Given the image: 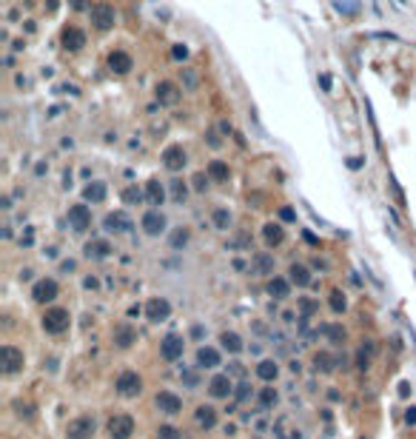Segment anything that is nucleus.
<instances>
[{
  "label": "nucleus",
  "mask_w": 416,
  "mask_h": 439,
  "mask_svg": "<svg viewBox=\"0 0 416 439\" xmlns=\"http://www.w3.org/2000/svg\"><path fill=\"white\" fill-rule=\"evenodd\" d=\"M234 393H237V399H240V402H245V399H251V393H254V391H251L248 382H240V385L234 388Z\"/></svg>",
  "instance_id": "a18cd8bd"
},
{
  "label": "nucleus",
  "mask_w": 416,
  "mask_h": 439,
  "mask_svg": "<svg viewBox=\"0 0 416 439\" xmlns=\"http://www.w3.org/2000/svg\"><path fill=\"white\" fill-rule=\"evenodd\" d=\"M211 220H214V226L219 228V231H225V228L231 226V211H228V208H214V211H211Z\"/></svg>",
  "instance_id": "4c0bfd02"
},
{
  "label": "nucleus",
  "mask_w": 416,
  "mask_h": 439,
  "mask_svg": "<svg viewBox=\"0 0 416 439\" xmlns=\"http://www.w3.org/2000/svg\"><path fill=\"white\" fill-rule=\"evenodd\" d=\"M300 311L305 314V317H311V314L316 311V302L314 300H300Z\"/></svg>",
  "instance_id": "09e8293b"
},
{
  "label": "nucleus",
  "mask_w": 416,
  "mask_h": 439,
  "mask_svg": "<svg viewBox=\"0 0 416 439\" xmlns=\"http://www.w3.org/2000/svg\"><path fill=\"white\" fill-rule=\"evenodd\" d=\"M185 351V340L180 334H166L163 342H160V357L166 359V362H177V359L183 357Z\"/></svg>",
  "instance_id": "20e7f679"
},
{
  "label": "nucleus",
  "mask_w": 416,
  "mask_h": 439,
  "mask_svg": "<svg viewBox=\"0 0 416 439\" xmlns=\"http://www.w3.org/2000/svg\"><path fill=\"white\" fill-rule=\"evenodd\" d=\"M46 171H49V165H46V163H37V165H34V174H37V177H43Z\"/></svg>",
  "instance_id": "6e6d98bb"
},
{
  "label": "nucleus",
  "mask_w": 416,
  "mask_h": 439,
  "mask_svg": "<svg viewBox=\"0 0 416 439\" xmlns=\"http://www.w3.org/2000/svg\"><path fill=\"white\" fill-rule=\"evenodd\" d=\"M68 6L74 12H83V9H88V0H68Z\"/></svg>",
  "instance_id": "3c124183"
},
{
  "label": "nucleus",
  "mask_w": 416,
  "mask_h": 439,
  "mask_svg": "<svg viewBox=\"0 0 416 439\" xmlns=\"http://www.w3.org/2000/svg\"><path fill=\"white\" fill-rule=\"evenodd\" d=\"M137 342V331L131 325H117L114 328V345L117 348H131Z\"/></svg>",
  "instance_id": "5701e85b"
},
{
  "label": "nucleus",
  "mask_w": 416,
  "mask_h": 439,
  "mask_svg": "<svg viewBox=\"0 0 416 439\" xmlns=\"http://www.w3.org/2000/svg\"><path fill=\"white\" fill-rule=\"evenodd\" d=\"M260 402H263L265 408L274 405V402H277V391H274V388H265L263 393H260Z\"/></svg>",
  "instance_id": "de8ad7c7"
},
{
  "label": "nucleus",
  "mask_w": 416,
  "mask_h": 439,
  "mask_svg": "<svg viewBox=\"0 0 416 439\" xmlns=\"http://www.w3.org/2000/svg\"><path fill=\"white\" fill-rule=\"evenodd\" d=\"M146 200V188H140V185H129L126 191H123V203L126 206H137V203H143Z\"/></svg>",
  "instance_id": "473e14b6"
},
{
  "label": "nucleus",
  "mask_w": 416,
  "mask_h": 439,
  "mask_svg": "<svg viewBox=\"0 0 416 439\" xmlns=\"http://www.w3.org/2000/svg\"><path fill=\"white\" fill-rule=\"evenodd\" d=\"M197 362H200L202 368H217V365H219V351L202 345L200 351H197Z\"/></svg>",
  "instance_id": "cd10ccee"
},
{
  "label": "nucleus",
  "mask_w": 416,
  "mask_h": 439,
  "mask_svg": "<svg viewBox=\"0 0 416 439\" xmlns=\"http://www.w3.org/2000/svg\"><path fill=\"white\" fill-rule=\"evenodd\" d=\"M263 240H265V245H271V248L283 245L285 243L283 226H277V223H265V226H263Z\"/></svg>",
  "instance_id": "aec40b11"
},
{
  "label": "nucleus",
  "mask_w": 416,
  "mask_h": 439,
  "mask_svg": "<svg viewBox=\"0 0 416 439\" xmlns=\"http://www.w3.org/2000/svg\"><path fill=\"white\" fill-rule=\"evenodd\" d=\"M254 271H257V274H271V271H274L271 254H257V257H254Z\"/></svg>",
  "instance_id": "e433bc0d"
},
{
  "label": "nucleus",
  "mask_w": 416,
  "mask_h": 439,
  "mask_svg": "<svg viewBox=\"0 0 416 439\" xmlns=\"http://www.w3.org/2000/svg\"><path fill=\"white\" fill-rule=\"evenodd\" d=\"M277 374H280V365H277L274 359H263V362L257 365V376H260V379H265V382H274Z\"/></svg>",
  "instance_id": "c756f323"
},
{
  "label": "nucleus",
  "mask_w": 416,
  "mask_h": 439,
  "mask_svg": "<svg viewBox=\"0 0 416 439\" xmlns=\"http://www.w3.org/2000/svg\"><path fill=\"white\" fill-rule=\"evenodd\" d=\"M94 431H97L94 416H77V419H71V422H68L66 437L68 439H91V437H94Z\"/></svg>",
  "instance_id": "39448f33"
},
{
  "label": "nucleus",
  "mask_w": 416,
  "mask_h": 439,
  "mask_svg": "<svg viewBox=\"0 0 416 439\" xmlns=\"http://www.w3.org/2000/svg\"><path fill=\"white\" fill-rule=\"evenodd\" d=\"M171 60H174V63H185V60H188V49H185L183 43L171 46Z\"/></svg>",
  "instance_id": "a19ab883"
},
{
  "label": "nucleus",
  "mask_w": 416,
  "mask_h": 439,
  "mask_svg": "<svg viewBox=\"0 0 416 439\" xmlns=\"http://www.w3.org/2000/svg\"><path fill=\"white\" fill-rule=\"evenodd\" d=\"M0 368H3V374H9V376L23 371V351L15 348V345H3L0 348Z\"/></svg>",
  "instance_id": "f03ea898"
},
{
  "label": "nucleus",
  "mask_w": 416,
  "mask_h": 439,
  "mask_svg": "<svg viewBox=\"0 0 416 439\" xmlns=\"http://www.w3.org/2000/svg\"><path fill=\"white\" fill-rule=\"evenodd\" d=\"M234 393V385H231V379L225 374H217L211 376V382H208V396H214V399H228Z\"/></svg>",
  "instance_id": "4468645a"
},
{
  "label": "nucleus",
  "mask_w": 416,
  "mask_h": 439,
  "mask_svg": "<svg viewBox=\"0 0 416 439\" xmlns=\"http://www.w3.org/2000/svg\"><path fill=\"white\" fill-rule=\"evenodd\" d=\"M86 257L88 260H106L109 254H111V243H106V240H91V243H86Z\"/></svg>",
  "instance_id": "6ab92c4d"
},
{
  "label": "nucleus",
  "mask_w": 416,
  "mask_h": 439,
  "mask_svg": "<svg viewBox=\"0 0 416 439\" xmlns=\"http://www.w3.org/2000/svg\"><path fill=\"white\" fill-rule=\"evenodd\" d=\"M114 388L120 396H137L140 391H143V379H140V374L137 371H123V374L117 376V382H114Z\"/></svg>",
  "instance_id": "7ed1b4c3"
},
{
  "label": "nucleus",
  "mask_w": 416,
  "mask_h": 439,
  "mask_svg": "<svg viewBox=\"0 0 416 439\" xmlns=\"http://www.w3.org/2000/svg\"><path fill=\"white\" fill-rule=\"evenodd\" d=\"M322 331H325V337L331 342H342L345 340V328L342 325H322Z\"/></svg>",
  "instance_id": "58836bf2"
},
{
  "label": "nucleus",
  "mask_w": 416,
  "mask_h": 439,
  "mask_svg": "<svg viewBox=\"0 0 416 439\" xmlns=\"http://www.w3.org/2000/svg\"><path fill=\"white\" fill-rule=\"evenodd\" d=\"M399 396H405V399L411 396V382H399Z\"/></svg>",
  "instance_id": "864d4df0"
},
{
  "label": "nucleus",
  "mask_w": 416,
  "mask_h": 439,
  "mask_svg": "<svg viewBox=\"0 0 416 439\" xmlns=\"http://www.w3.org/2000/svg\"><path fill=\"white\" fill-rule=\"evenodd\" d=\"M191 183H194V188H197V191H205V188H208V183H211V177H208V171H197Z\"/></svg>",
  "instance_id": "79ce46f5"
},
{
  "label": "nucleus",
  "mask_w": 416,
  "mask_h": 439,
  "mask_svg": "<svg viewBox=\"0 0 416 439\" xmlns=\"http://www.w3.org/2000/svg\"><path fill=\"white\" fill-rule=\"evenodd\" d=\"M219 345H222L228 354H240V351H242V337L234 334V331H225V334L219 337Z\"/></svg>",
  "instance_id": "7c9ffc66"
},
{
  "label": "nucleus",
  "mask_w": 416,
  "mask_h": 439,
  "mask_svg": "<svg viewBox=\"0 0 416 439\" xmlns=\"http://www.w3.org/2000/svg\"><path fill=\"white\" fill-rule=\"evenodd\" d=\"M219 131H222V134H231V123H219Z\"/></svg>",
  "instance_id": "e2e57ef3"
},
{
  "label": "nucleus",
  "mask_w": 416,
  "mask_h": 439,
  "mask_svg": "<svg viewBox=\"0 0 416 439\" xmlns=\"http://www.w3.org/2000/svg\"><path fill=\"white\" fill-rule=\"evenodd\" d=\"M168 314H171V302L163 300V297H154V300L146 302V317L151 323H163V320H168Z\"/></svg>",
  "instance_id": "9b49d317"
},
{
  "label": "nucleus",
  "mask_w": 416,
  "mask_h": 439,
  "mask_svg": "<svg viewBox=\"0 0 416 439\" xmlns=\"http://www.w3.org/2000/svg\"><path fill=\"white\" fill-rule=\"evenodd\" d=\"M103 228L111 231V234H126V231H131V220H129L126 211H111V214H106Z\"/></svg>",
  "instance_id": "9d476101"
},
{
  "label": "nucleus",
  "mask_w": 416,
  "mask_h": 439,
  "mask_svg": "<svg viewBox=\"0 0 416 439\" xmlns=\"http://www.w3.org/2000/svg\"><path fill=\"white\" fill-rule=\"evenodd\" d=\"M154 402H157L160 411H166V414H180V411H183V399H180L177 393H171V391H160Z\"/></svg>",
  "instance_id": "dca6fc26"
},
{
  "label": "nucleus",
  "mask_w": 416,
  "mask_h": 439,
  "mask_svg": "<svg viewBox=\"0 0 416 439\" xmlns=\"http://www.w3.org/2000/svg\"><path fill=\"white\" fill-rule=\"evenodd\" d=\"M328 305H331L333 314H342V311L348 308V300H345V294L339 291V288H333L331 297H328Z\"/></svg>",
  "instance_id": "f704fd0d"
},
{
  "label": "nucleus",
  "mask_w": 416,
  "mask_h": 439,
  "mask_svg": "<svg viewBox=\"0 0 416 439\" xmlns=\"http://www.w3.org/2000/svg\"><path fill=\"white\" fill-rule=\"evenodd\" d=\"M157 439H183V437H180V431H177V428H171V425H163V428L157 431Z\"/></svg>",
  "instance_id": "37998d69"
},
{
  "label": "nucleus",
  "mask_w": 416,
  "mask_h": 439,
  "mask_svg": "<svg viewBox=\"0 0 416 439\" xmlns=\"http://www.w3.org/2000/svg\"><path fill=\"white\" fill-rule=\"evenodd\" d=\"M405 422H408V425H416V408H408V414H405Z\"/></svg>",
  "instance_id": "5fc2aeb1"
},
{
  "label": "nucleus",
  "mask_w": 416,
  "mask_h": 439,
  "mask_svg": "<svg viewBox=\"0 0 416 439\" xmlns=\"http://www.w3.org/2000/svg\"><path fill=\"white\" fill-rule=\"evenodd\" d=\"M91 26H94L97 32H109V29L114 26V9H111L109 3L91 6Z\"/></svg>",
  "instance_id": "423d86ee"
},
{
  "label": "nucleus",
  "mask_w": 416,
  "mask_h": 439,
  "mask_svg": "<svg viewBox=\"0 0 416 439\" xmlns=\"http://www.w3.org/2000/svg\"><path fill=\"white\" fill-rule=\"evenodd\" d=\"M63 46L68 51H80L86 46V34L83 29H77V26H66L63 29Z\"/></svg>",
  "instance_id": "a211bd4d"
},
{
  "label": "nucleus",
  "mask_w": 416,
  "mask_h": 439,
  "mask_svg": "<svg viewBox=\"0 0 416 439\" xmlns=\"http://www.w3.org/2000/svg\"><path fill=\"white\" fill-rule=\"evenodd\" d=\"M373 351H376V345H373V342H362V345L356 348V368H359V371H365L368 365H371Z\"/></svg>",
  "instance_id": "c85d7f7f"
},
{
  "label": "nucleus",
  "mask_w": 416,
  "mask_h": 439,
  "mask_svg": "<svg viewBox=\"0 0 416 439\" xmlns=\"http://www.w3.org/2000/svg\"><path fill=\"white\" fill-rule=\"evenodd\" d=\"M15 411L20 414V416H29V419L34 416V405H32V402H20V399H15Z\"/></svg>",
  "instance_id": "c03bdc74"
},
{
  "label": "nucleus",
  "mask_w": 416,
  "mask_h": 439,
  "mask_svg": "<svg viewBox=\"0 0 416 439\" xmlns=\"http://www.w3.org/2000/svg\"><path fill=\"white\" fill-rule=\"evenodd\" d=\"M140 226H143V231L149 234V237H160L163 231H166V214L163 211H146L143 214V220H140Z\"/></svg>",
  "instance_id": "6e6552de"
},
{
  "label": "nucleus",
  "mask_w": 416,
  "mask_h": 439,
  "mask_svg": "<svg viewBox=\"0 0 416 439\" xmlns=\"http://www.w3.org/2000/svg\"><path fill=\"white\" fill-rule=\"evenodd\" d=\"M20 245H26V248H29V245H32V228H29V231H26V237H20Z\"/></svg>",
  "instance_id": "13d9d810"
},
{
  "label": "nucleus",
  "mask_w": 416,
  "mask_h": 439,
  "mask_svg": "<svg viewBox=\"0 0 416 439\" xmlns=\"http://www.w3.org/2000/svg\"><path fill=\"white\" fill-rule=\"evenodd\" d=\"M314 368L316 371H322V374H331L333 368H336V357L328 354V351H319V354L314 357Z\"/></svg>",
  "instance_id": "2f4dec72"
},
{
  "label": "nucleus",
  "mask_w": 416,
  "mask_h": 439,
  "mask_svg": "<svg viewBox=\"0 0 416 439\" xmlns=\"http://www.w3.org/2000/svg\"><path fill=\"white\" fill-rule=\"evenodd\" d=\"M106 191H109V188H106V183L91 180V183L83 188V200H86V203H103V200H106Z\"/></svg>",
  "instance_id": "4be33fe9"
},
{
  "label": "nucleus",
  "mask_w": 416,
  "mask_h": 439,
  "mask_svg": "<svg viewBox=\"0 0 416 439\" xmlns=\"http://www.w3.org/2000/svg\"><path fill=\"white\" fill-rule=\"evenodd\" d=\"M328 399H331V402H339L342 396H339V391H328Z\"/></svg>",
  "instance_id": "052dcab7"
},
{
  "label": "nucleus",
  "mask_w": 416,
  "mask_h": 439,
  "mask_svg": "<svg viewBox=\"0 0 416 439\" xmlns=\"http://www.w3.org/2000/svg\"><path fill=\"white\" fill-rule=\"evenodd\" d=\"M180 83H183L188 92H197V86H200V74H197L194 69H183V71H180Z\"/></svg>",
  "instance_id": "c9c22d12"
},
{
  "label": "nucleus",
  "mask_w": 416,
  "mask_h": 439,
  "mask_svg": "<svg viewBox=\"0 0 416 439\" xmlns=\"http://www.w3.org/2000/svg\"><path fill=\"white\" fill-rule=\"evenodd\" d=\"M83 288H86V291H97V288H100L97 277H86V279H83Z\"/></svg>",
  "instance_id": "8fccbe9b"
},
{
  "label": "nucleus",
  "mask_w": 416,
  "mask_h": 439,
  "mask_svg": "<svg viewBox=\"0 0 416 439\" xmlns=\"http://www.w3.org/2000/svg\"><path fill=\"white\" fill-rule=\"evenodd\" d=\"M146 200L154 203V206H163L166 203V185L160 180H149L146 183Z\"/></svg>",
  "instance_id": "b1692460"
},
{
  "label": "nucleus",
  "mask_w": 416,
  "mask_h": 439,
  "mask_svg": "<svg viewBox=\"0 0 416 439\" xmlns=\"http://www.w3.org/2000/svg\"><path fill=\"white\" fill-rule=\"evenodd\" d=\"M134 434V419L129 414H117L109 419V437L111 439H129Z\"/></svg>",
  "instance_id": "0eeeda50"
},
{
  "label": "nucleus",
  "mask_w": 416,
  "mask_h": 439,
  "mask_svg": "<svg viewBox=\"0 0 416 439\" xmlns=\"http://www.w3.org/2000/svg\"><path fill=\"white\" fill-rule=\"evenodd\" d=\"M319 83H322V89H325V92L331 89V77H328V74H319Z\"/></svg>",
  "instance_id": "4d7b16f0"
},
{
  "label": "nucleus",
  "mask_w": 416,
  "mask_h": 439,
  "mask_svg": "<svg viewBox=\"0 0 416 439\" xmlns=\"http://www.w3.org/2000/svg\"><path fill=\"white\" fill-rule=\"evenodd\" d=\"M71 325V317H68L66 308H60V305H54V308H49L46 314H43V331L46 334H63L66 328Z\"/></svg>",
  "instance_id": "f257e3e1"
},
{
  "label": "nucleus",
  "mask_w": 416,
  "mask_h": 439,
  "mask_svg": "<svg viewBox=\"0 0 416 439\" xmlns=\"http://www.w3.org/2000/svg\"><path fill=\"white\" fill-rule=\"evenodd\" d=\"M288 279L297 285V288H305V285H311V271H308V265H302V262H294L291 265V271H288Z\"/></svg>",
  "instance_id": "412c9836"
},
{
  "label": "nucleus",
  "mask_w": 416,
  "mask_h": 439,
  "mask_svg": "<svg viewBox=\"0 0 416 439\" xmlns=\"http://www.w3.org/2000/svg\"><path fill=\"white\" fill-rule=\"evenodd\" d=\"M131 66H134V60H131L129 51H111V54H109V69H111L114 74H129Z\"/></svg>",
  "instance_id": "f3484780"
},
{
  "label": "nucleus",
  "mask_w": 416,
  "mask_h": 439,
  "mask_svg": "<svg viewBox=\"0 0 416 439\" xmlns=\"http://www.w3.org/2000/svg\"><path fill=\"white\" fill-rule=\"evenodd\" d=\"M268 294H271L274 300H285V297L291 294V279H285V277H274V279L268 282Z\"/></svg>",
  "instance_id": "a878e982"
},
{
  "label": "nucleus",
  "mask_w": 416,
  "mask_h": 439,
  "mask_svg": "<svg viewBox=\"0 0 416 439\" xmlns=\"http://www.w3.org/2000/svg\"><path fill=\"white\" fill-rule=\"evenodd\" d=\"M68 223H71L74 231H86V228L91 226V211H88V206H86V203L71 206V208H68Z\"/></svg>",
  "instance_id": "f8f14e48"
},
{
  "label": "nucleus",
  "mask_w": 416,
  "mask_h": 439,
  "mask_svg": "<svg viewBox=\"0 0 416 439\" xmlns=\"http://www.w3.org/2000/svg\"><path fill=\"white\" fill-rule=\"evenodd\" d=\"M154 94L160 100V106H174L180 100V89H177V83H171V80H160L157 89H154Z\"/></svg>",
  "instance_id": "2eb2a0df"
},
{
  "label": "nucleus",
  "mask_w": 416,
  "mask_h": 439,
  "mask_svg": "<svg viewBox=\"0 0 416 439\" xmlns=\"http://www.w3.org/2000/svg\"><path fill=\"white\" fill-rule=\"evenodd\" d=\"M245 245H248V234H240V237L231 243V248H245Z\"/></svg>",
  "instance_id": "603ef678"
},
{
  "label": "nucleus",
  "mask_w": 416,
  "mask_h": 439,
  "mask_svg": "<svg viewBox=\"0 0 416 439\" xmlns=\"http://www.w3.org/2000/svg\"><path fill=\"white\" fill-rule=\"evenodd\" d=\"M171 194H174V200H180V203H183L185 197H188V188H185V183L183 180H171Z\"/></svg>",
  "instance_id": "ea45409f"
},
{
  "label": "nucleus",
  "mask_w": 416,
  "mask_h": 439,
  "mask_svg": "<svg viewBox=\"0 0 416 439\" xmlns=\"http://www.w3.org/2000/svg\"><path fill=\"white\" fill-rule=\"evenodd\" d=\"M60 268H63V271H74V260H66Z\"/></svg>",
  "instance_id": "680f3d73"
},
{
  "label": "nucleus",
  "mask_w": 416,
  "mask_h": 439,
  "mask_svg": "<svg viewBox=\"0 0 416 439\" xmlns=\"http://www.w3.org/2000/svg\"><path fill=\"white\" fill-rule=\"evenodd\" d=\"M188 240H191V231H188V228H174V231H171V237H168L171 248H185Z\"/></svg>",
  "instance_id": "72a5a7b5"
},
{
  "label": "nucleus",
  "mask_w": 416,
  "mask_h": 439,
  "mask_svg": "<svg viewBox=\"0 0 416 439\" xmlns=\"http://www.w3.org/2000/svg\"><path fill=\"white\" fill-rule=\"evenodd\" d=\"M205 171H208V177L214 180V183H228V177H231V168H228V163H222V160H211Z\"/></svg>",
  "instance_id": "393cba45"
},
{
  "label": "nucleus",
  "mask_w": 416,
  "mask_h": 439,
  "mask_svg": "<svg viewBox=\"0 0 416 439\" xmlns=\"http://www.w3.org/2000/svg\"><path fill=\"white\" fill-rule=\"evenodd\" d=\"M185 160H188V154H185L183 146H168L163 151V165H166L168 171H183Z\"/></svg>",
  "instance_id": "ddd939ff"
},
{
  "label": "nucleus",
  "mask_w": 416,
  "mask_h": 439,
  "mask_svg": "<svg viewBox=\"0 0 416 439\" xmlns=\"http://www.w3.org/2000/svg\"><path fill=\"white\" fill-rule=\"evenodd\" d=\"M302 237H305V243H308V245H316V237H314V234H311V231H305Z\"/></svg>",
  "instance_id": "bf43d9fd"
},
{
  "label": "nucleus",
  "mask_w": 416,
  "mask_h": 439,
  "mask_svg": "<svg viewBox=\"0 0 416 439\" xmlns=\"http://www.w3.org/2000/svg\"><path fill=\"white\" fill-rule=\"evenodd\" d=\"M277 214H280V220H283V223H297V211H294L291 206H283Z\"/></svg>",
  "instance_id": "49530a36"
},
{
  "label": "nucleus",
  "mask_w": 416,
  "mask_h": 439,
  "mask_svg": "<svg viewBox=\"0 0 416 439\" xmlns=\"http://www.w3.org/2000/svg\"><path fill=\"white\" fill-rule=\"evenodd\" d=\"M57 291H60V288H57V282L46 277V279H37V282H34V288H32V297H34V302H40V305H46V302H51V300L57 297Z\"/></svg>",
  "instance_id": "1a4fd4ad"
},
{
  "label": "nucleus",
  "mask_w": 416,
  "mask_h": 439,
  "mask_svg": "<svg viewBox=\"0 0 416 439\" xmlns=\"http://www.w3.org/2000/svg\"><path fill=\"white\" fill-rule=\"evenodd\" d=\"M194 422L200 425V428H214L217 425V411L208 405H200L194 411Z\"/></svg>",
  "instance_id": "bb28decb"
}]
</instances>
